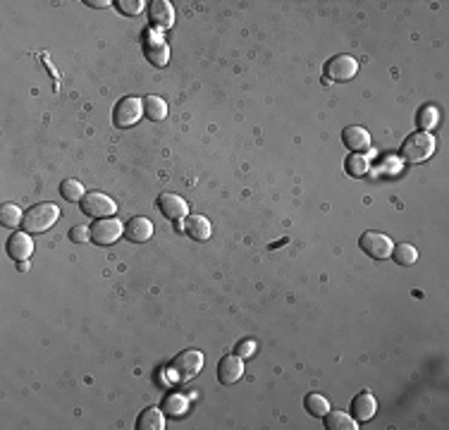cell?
<instances>
[{
	"label": "cell",
	"mask_w": 449,
	"mask_h": 430,
	"mask_svg": "<svg viewBox=\"0 0 449 430\" xmlns=\"http://www.w3.org/2000/svg\"><path fill=\"white\" fill-rule=\"evenodd\" d=\"M435 136H430L428 132H414L401 141L399 158L406 163H425L435 153Z\"/></svg>",
	"instance_id": "obj_1"
},
{
	"label": "cell",
	"mask_w": 449,
	"mask_h": 430,
	"mask_svg": "<svg viewBox=\"0 0 449 430\" xmlns=\"http://www.w3.org/2000/svg\"><path fill=\"white\" fill-rule=\"evenodd\" d=\"M57 220H60V208L55 204H36L24 213L22 227L29 235H41L48 232Z\"/></svg>",
	"instance_id": "obj_2"
},
{
	"label": "cell",
	"mask_w": 449,
	"mask_h": 430,
	"mask_svg": "<svg viewBox=\"0 0 449 430\" xmlns=\"http://www.w3.org/2000/svg\"><path fill=\"white\" fill-rule=\"evenodd\" d=\"M203 361L205 359L199 349H184V352H179L170 364L172 378L179 380V382H187V380L196 378V375L201 373V368H203Z\"/></svg>",
	"instance_id": "obj_3"
},
{
	"label": "cell",
	"mask_w": 449,
	"mask_h": 430,
	"mask_svg": "<svg viewBox=\"0 0 449 430\" xmlns=\"http://www.w3.org/2000/svg\"><path fill=\"white\" fill-rule=\"evenodd\" d=\"M79 206H82L84 215L96 217V220H100V217H113L115 210H118V204L110 196H105L103 191H89V194H84Z\"/></svg>",
	"instance_id": "obj_4"
},
{
	"label": "cell",
	"mask_w": 449,
	"mask_h": 430,
	"mask_svg": "<svg viewBox=\"0 0 449 430\" xmlns=\"http://www.w3.org/2000/svg\"><path fill=\"white\" fill-rule=\"evenodd\" d=\"M141 113H144V103L141 98H134V96H127V98H120L118 105L113 110V122L120 129H129L136 122L141 120Z\"/></svg>",
	"instance_id": "obj_5"
},
{
	"label": "cell",
	"mask_w": 449,
	"mask_h": 430,
	"mask_svg": "<svg viewBox=\"0 0 449 430\" xmlns=\"http://www.w3.org/2000/svg\"><path fill=\"white\" fill-rule=\"evenodd\" d=\"M358 247L366 256L375 258V261H383V258H390L392 256V239L383 232H363L361 239H358Z\"/></svg>",
	"instance_id": "obj_6"
},
{
	"label": "cell",
	"mask_w": 449,
	"mask_h": 430,
	"mask_svg": "<svg viewBox=\"0 0 449 430\" xmlns=\"http://www.w3.org/2000/svg\"><path fill=\"white\" fill-rule=\"evenodd\" d=\"M89 232H91L93 244H98V247H110V244H115L122 237L125 227L118 217H100V220L93 222Z\"/></svg>",
	"instance_id": "obj_7"
},
{
	"label": "cell",
	"mask_w": 449,
	"mask_h": 430,
	"mask_svg": "<svg viewBox=\"0 0 449 430\" xmlns=\"http://www.w3.org/2000/svg\"><path fill=\"white\" fill-rule=\"evenodd\" d=\"M358 72V60L351 55H335L332 60H327L325 65V79L327 82H349L356 77Z\"/></svg>",
	"instance_id": "obj_8"
},
{
	"label": "cell",
	"mask_w": 449,
	"mask_h": 430,
	"mask_svg": "<svg viewBox=\"0 0 449 430\" xmlns=\"http://www.w3.org/2000/svg\"><path fill=\"white\" fill-rule=\"evenodd\" d=\"M144 55L149 57L156 67H165L170 60V48H167L165 39L158 31H146L144 34Z\"/></svg>",
	"instance_id": "obj_9"
},
{
	"label": "cell",
	"mask_w": 449,
	"mask_h": 430,
	"mask_svg": "<svg viewBox=\"0 0 449 430\" xmlns=\"http://www.w3.org/2000/svg\"><path fill=\"white\" fill-rule=\"evenodd\" d=\"M158 208H161V213L165 217H170V220H184L189 215L187 201L177 194H161L158 196Z\"/></svg>",
	"instance_id": "obj_10"
},
{
	"label": "cell",
	"mask_w": 449,
	"mask_h": 430,
	"mask_svg": "<svg viewBox=\"0 0 449 430\" xmlns=\"http://www.w3.org/2000/svg\"><path fill=\"white\" fill-rule=\"evenodd\" d=\"M149 19L156 29H170L175 24V8L167 0H153L149 5Z\"/></svg>",
	"instance_id": "obj_11"
},
{
	"label": "cell",
	"mask_w": 449,
	"mask_h": 430,
	"mask_svg": "<svg viewBox=\"0 0 449 430\" xmlns=\"http://www.w3.org/2000/svg\"><path fill=\"white\" fill-rule=\"evenodd\" d=\"M8 253L12 261H26L34 253V239L29 232H15L8 239Z\"/></svg>",
	"instance_id": "obj_12"
},
{
	"label": "cell",
	"mask_w": 449,
	"mask_h": 430,
	"mask_svg": "<svg viewBox=\"0 0 449 430\" xmlns=\"http://www.w3.org/2000/svg\"><path fill=\"white\" fill-rule=\"evenodd\" d=\"M244 375V361L241 357H223L218 364V380L223 382V385H235L237 380Z\"/></svg>",
	"instance_id": "obj_13"
},
{
	"label": "cell",
	"mask_w": 449,
	"mask_h": 430,
	"mask_svg": "<svg viewBox=\"0 0 449 430\" xmlns=\"http://www.w3.org/2000/svg\"><path fill=\"white\" fill-rule=\"evenodd\" d=\"M125 237L134 244H144L153 237V222L144 215H136L131 217L129 222L125 225Z\"/></svg>",
	"instance_id": "obj_14"
},
{
	"label": "cell",
	"mask_w": 449,
	"mask_h": 430,
	"mask_svg": "<svg viewBox=\"0 0 449 430\" xmlns=\"http://www.w3.org/2000/svg\"><path fill=\"white\" fill-rule=\"evenodd\" d=\"M375 411H378V402H375V397L371 395V392H361V395L354 397L351 413H354V421L356 423L371 421V418L375 416Z\"/></svg>",
	"instance_id": "obj_15"
},
{
	"label": "cell",
	"mask_w": 449,
	"mask_h": 430,
	"mask_svg": "<svg viewBox=\"0 0 449 430\" xmlns=\"http://www.w3.org/2000/svg\"><path fill=\"white\" fill-rule=\"evenodd\" d=\"M342 141H345V146L351 148L354 153H363L371 148V134L358 125L347 127V129L342 132Z\"/></svg>",
	"instance_id": "obj_16"
},
{
	"label": "cell",
	"mask_w": 449,
	"mask_h": 430,
	"mask_svg": "<svg viewBox=\"0 0 449 430\" xmlns=\"http://www.w3.org/2000/svg\"><path fill=\"white\" fill-rule=\"evenodd\" d=\"M184 232H187V237L196 239V242H205V239H210V222H208V217H203V215H187V220H184Z\"/></svg>",
	"instance_id": "obj_17"
},
{
	"label": "cell",
	"mask_w": 449,
	"mask_h": 430,
	"mask_svg": "<svg viewBox=\"0 0 449 430\" xmlns=\"http://www.w3.org/2000/svg\"><path fill=\"white\" fill-rule=\"evenodd\" d=\"M136 428L139 430H163L165 428V416H163L161 409H144L136 418Z\"/></svg>",
	"instance_id": "obj_18"
},
{
	"label": "cell",
	"mask_w": 449,
	"mask_h": 430,
	"mask_svg": "<svg viewBox=\"0 0 449 430\" xmlns=\"http://www.w3.org/2000/svg\"><path fill=\"white\" fill-rule=\"evenodd\" d=\"M141 103H144V113L149 120L161 122L167 118V103L161 96H146V98H141Z\"/></svg>",
	"instance_id": "obj_19"
},
{
	"label": "cell",
	"mask_w": 449,
	"mask_h": 430,
	"mask_svg": "<svg viewBox=\"0 0 449 430\" xmlns=\"http://www.w3.org/2000/svg\"><path fill=\"white\" fill-rule=\"evenodd\" d=\"M323 418H325L327 430H356L358 428L354 416H349V413H345V411H327Z\"/></svg>",
	"instance_id": "obj_20"
},
{
	"label": "cell",
	"mask_w": 449,
	"mask_h": 430,
	"mask_svg": "<svg viewBox=\"0 0 449 430\" xmlns=\"http://www.w3.org/2000/svg\"><path fill=\"white\" fill-rule=\"evenodd\" d=\"M304 406L313 418H323L325 413L330 411V402H327L323 395H318V392H311V395H306Z\"/></svg>",
	"instance_id": "obj_21"
},
{
	"label": "cell",
	"mask_w": 449,
	"mask_h": 430,
	"mask_svg": "<svg viewBox=\"0 0 449 430\" xmlns=\"http://www.w3.org/2000/svg\"><path fill=\"white\" fill-rule=\"evenodd\" d=\"M416 122H419V127L423 132L428 129H435L437 125H440V110H437V105H423V108L419 110V118H416Z\"/></svg>",
	"instance_id": "obj_22"
},
{
	"label": "cell",
	"mask_w": 449,
	"mask_h": 430,
	"mask_svg": "<svg viewBox=\"0 0 449 430\" xmlns=\"http://www.w3.org/2000/svg\"><path fill=\"white\" fill-rule=\"evenodd\" d=\"M24 220V213L19 210L17 204H3L0 206V225L3 227H17Z\"/></svg>",
	"instance_id": "obj_23"
},
{
	"label": "cell",
	"mask_w": 449,
	"mask_h": 430,
	"mask_svg": "<svg viewBox=\"0 0 449 430\" xmlns=\"http://www.w3.org/2000/svg\"><path fill=\"white\" fill-rule=\"evenodd\" d=\"M60 196L65 201H70V204H79V201L84 199V187L82 182H77V179L67 177L60 182Z\"/></svg>",
	"instance_id": "obj_24"
},
{
	"label": "cell",
	"mask_w": 449,
	"mask_h": 430,
	"mask_svg": "<svg viewBox=\"0 0 449 430\" xmlns=\"http://www.w3.org/2000/svg\"><path fill=\"white\" fill-rule=\"evenodd\" d=\"M345 170L349 177H363L368 172V158L363 153H351L345 161Z\"/></svg>",
	"instance_id": "obj_25"
},
{
	"label": "cell",
	"mask_w": 449,
	"mask_h": 430,
	"mask_svg": "<svg viewBox=\"0 0 449 430\" xmlns=\"http://www.w3.org/2000/svg\"><path fill=\"white\" fill-rule=\"evenodd\" d=\"M392 258L397 265H414L419 261V251H416V247H411V244H397V249H392Z\"/></svg>",
	"instance_id": "obj_26"
},
{
	"label": "cell",
	"mask_w": 449,
	"mask_h": 430,
	"mask_svg": "<svg viewBox=\"0 0 449 430\" xmlns=\"http://www.w3.org/2000/svg\"><path fill=\"white\" fill-rule=\"evenodd\" d=\"M163 406H165L167 416H182V413L187 411V400H184L182 395H167Z\"/></svg>",
	"instance_id": "obj_27"
},
{
	"label": "cell",
	"mask_w": 449,
	"mask_h": 430,
	"mask_svg": "<svg viewBox=\"0 0 449 430\" xmlns=\"http://www.w3.org/2000/svg\"><path fill=\"white\" fill-rule=\"evenodd\" d=\"M118 10L122 15H129V17H136V15H141L144 12V0H118Z\"/></svg>",
	"instance_id": "obj_28"
},
{
	"label": "cell",
	"mask_w": 449,
	"mask_h": 430,
	"mask_svg": "<svg viewBox=\"0 0 449 430\" xmlns=\"http://www.w3.org/2000/svg\"><path fill=\"white\" fill-rule=\"evenodd\" d=\"M70 239H72V242H77V244H84V242H89V239H91V232H89V227L77 225V227H72V230H70Z\"/></svg>",
	"instance_id": "obj_29"
},
{
	"label": "cell",
	"mask_w": 449,
	"mask_h": 430,
	"mask_svg": "<svg viewBox=\"0 0 449 430\" xmlns=\"http://www.w3.org/2000/svg\"><path fill=\"white\" fill-rule=\"evenodd\" d=\"M256 354V344L253 342H239L237 344V357H253Z\"/></svg>",
	"instance_id": "obj_30"
},
{
	"label": "cell",
	"mask_w": 449,
	"mask_h": 430,
	"mask_svg": "<svg viewBox=\"0 0 449 430\" xmlns=\"http://www.w3.org/2000/svg\"><path fill=\"white\" fill-rule=\"evenodd\" d=\"M86 5H91V8H108L110 0H86Z\"/></svg>",
	"instance_id": "obj_31"
},
{
	"label": "cell",
	"mask_w": 449,
	"mask_h": 430,
	"mask_svg": "<svg viewBox=\"0 0 449 430\" xmlns=\"http://www.w3.org/2000/svg\"><path fill=\"white\" fill-rule=\"evenodd\" d=\"M26 268H29V265H26V261H19V270H22V273H26Z\"/></svg>",
	"instance_id": "obj_32"
}]
</instances>
